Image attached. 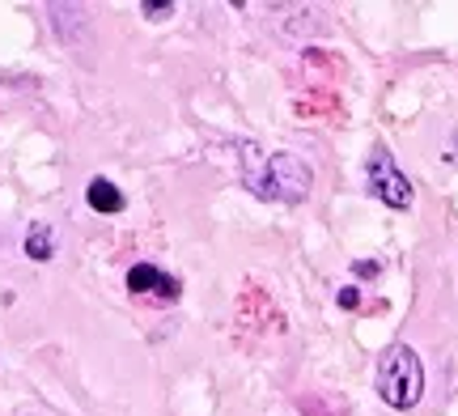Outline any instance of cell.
I'll return each mask as SVG.
<instances>
[{
    "label": "cell",
    "mask_w": 458,
    "mask_h": 416,
    "mask_svg": "<svg viewBox=\"0 0 458 416\" xmlns=\"http://www.w3.org/2000/svg\"><path fill=\"white\" fill-rule=\"evenodd\" d=\"M357 301H360L357 289H340V306H344V310H357Z\"/></svg>",
    "instance_id": "8"
},
{
    "label": "cell",
    "mask_w": 458,
    "mask_h": 416,
    "mask_svg": "<svg viewBox=\"0 0 458 416\" xmlns=\"http://www.w3.org/2000/svg\"><path fill=\"white\" fill-rule=\"evenodd\" d=\"M365 183L386 208H408L411 204V179L394 166V157L386 145H374L369 149V162H365Z\"/></svg>",
    "instance_id": "3"
},
{
    "label": "cell",
    "mask_w": 458,
    "mask_h": 416,
    "mask_svg": "<svg viewBox=\"0 0 458 416\" xmlns=\"http://www.w3.org/2000/svg\"><path fill=\"white\" fill-rule=\"evenodd\" d=\"M85 200H89V208L94 213H119L123 208V191L111 183V179H89V187H85Z\"/></svg>",
    "instance_id": "6"
},
{
    "label": "cell",
    "mask_w": 458,
    "mask_h": 416,
    "mask_svg": "<svg viewBox=\"0 0 458 416\" xmlns=\"http://www.w3.org/2000/svg\"><path fill=\"white\" fill-rule=\"evenodd\" d=\"M293 111L301 119H318V115H340V102H335V94H331L327 85H314L310 94H301V98L293 102Z\"/></svg>",
    "instance_id": "5"
},
{
    "label": "cell",
    "mask_w": 458,
    "mask_h": 416,
    "mask_svg": "<svg viewBox=\"0 0 458 416\" xmlns=\"http://www.w3.org/2000/svg\"><path fill=\"white\" fill-rule=\"evenodd\" d=\"M445 157H450V162L458 166V136H454V145H450V153H445Z\"/></svg>",
    "instance_id": "11"
},
{
    "label": "cell",
    "mask_w": 458,
    "mask_h": 416,
    "mask_svg": "<svg viewBox=\"0 0 458 416\" xmlns=\"http://www.w3.org/2000/svg\"><path fill=\"white\" fill-rule=\"evenodd\" d=\"M26 255H30V259H38V264L55 255V233H51L47 221H34V225H30V233H26Z\"/></svg>",
    "instance_id": "7"
},
{
    "label": "cell",
    "mask_w": 458,
    "mask_h": 416,
    "mask_svg": "<svg viewBox=\"0 0 458 416\" xmlns=\"http://www.w3.org/2000/svg\"><path fill=\"white\" fill-rule=\"evenodd\" d=\"M377 395L391 408H416L425 395V366L416 349L408 344H391L377 361Z\"/></svg>",
    "instance_id": "2"
},
{
    "label": "cell",
    "mask_w": 458,
    "mask_h": 416,
    "mask_svg": "<svg viewBox=\"0 0 458 416\" xmlns=\"http://www.w3.org/2000/svg\"><path fill=\"white\" fill-rule=\"evenodd\" d=\"M357 276H377V264H357Z\"/></svg>",
    "instance_id": "10"
},
{
    "label": "cell",
    "mask_w": 458,
    "mask_h": 416,
    "mask_svg": "<svg viewBox=\"0 0 458 416\" xmlns=\"http://www.w3.org/2000/svg\"><path fill=\"white\" fill-rule=\"evenodd\" d=\"M128 289L131 293H140V298H162V301H174L179 298V281L162 272V267L153 264H136L128 272Z\"/></svg>",
    "instance_id": "4"
},
{
    "label": "cell",
    "mask_w": 458,
    "mask_h": 416,
    "mask_svg": "<svg viewBox=\"0 0 458 416\" xmlns=\"http://www.w3.org/2000/svg\"><path fill=\"white\" fill-rule=\"evenodd\" d=\"M242 183L259 200H284L297 204L310 196L314 174L310 166L293 153H263L255 145H242Z\"/></svg>",
    "instance_id": "1"
},
{
    "label": "cell",
    "mask_w": 458,
    "mask_h": 416,
    "mask_svg": "<svg viewBox=\"0 0 458 416\" xmlns=\"http://www.w3.org/2000/svg\"><path fill=\"white\" fill-rule=\"evenodd\" d=\"M140 9H145L148 17H165V13H174V4H153V0H148V4H140Z\"/></svg>",
    "instance_id": "9"
}]
</instances>
